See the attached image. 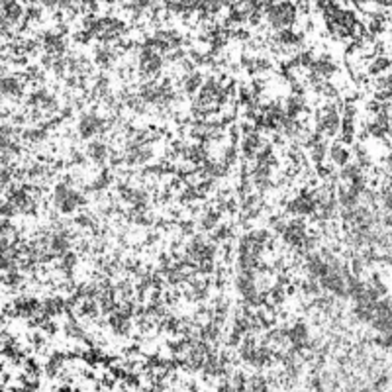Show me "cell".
Wrapping results in <instances>:
<instances>
[{"instance_id":"6da1fadb","label":"cell","mask_w":392,"mask_h":392,"mask_svg":"<svg viewBox=\"0 0 392 392\" xmlns=\"http://www.w3.org/2000/svg\"><path fill=\"white\" fill-rule=\"evenodd\" d=\"M108 120L102 112L96 110H87L79 116L77 120V134L85 143L92 142V140H100L102 134L106 132Z\"/></svg>"},{"instance_id":"7a4b0ae2","label":"cell","mask_w":392,"mask_h":392,"mask_svg":"<svg viewBox=\"0 0 392 392\" xmlns=\"http://www.w3.org/2000/svg\"><path fill=\"white\" fill-rule=\"evenodd\" d=\"M85 153H87L89 161H92L98 167H104L108 161L112 159V149H110L108 142H104L102 138L100 140H92V142L87 143L85 145Z\"/></svg>"}]
</instances>
